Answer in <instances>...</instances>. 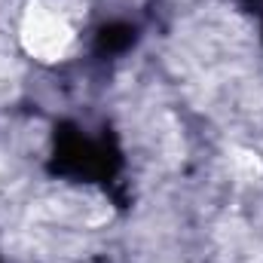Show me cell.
Instances as JSON below:
<instances>
[{
  "instance_id": "1",
  "label": "cell",
  "mask_w": 263,
  "mask_h": 263,
  "mask_svg": "<svg viewBox=\"0 0 263 263\" xmlns=\"http://www.w3.org/2000/svg\"><path fill=\"white\" fill-rule=\"evenodd\" d=\"M22 43L40 62H59L73 43L65 12L49 3H31L22 15Z\"/></svg>"
}]
</instances>
